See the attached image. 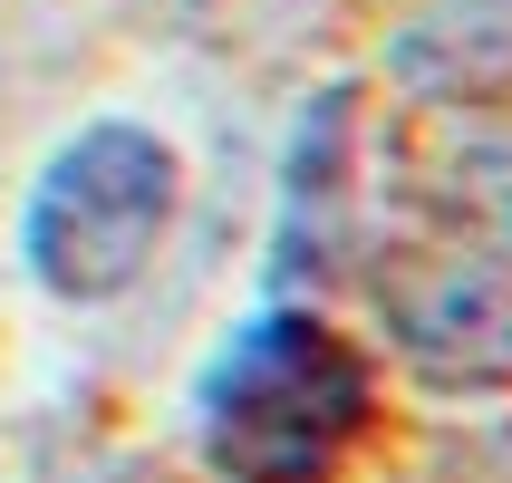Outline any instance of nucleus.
<instances>
[{"mask_svg": "<svg viewBox=\"0 0 512 483\" xmlns=\"http://www.w3.org/2000/svg\"><path fill=\"white\" fill-rule=\"evenodd\" d=\"M368 406H377L368 358L329 319L271 300L242 329H223V348L203 358L194 455L213 464V483H329L348 445L368 435Z\"/></svg>", "mask_w": 512, "mask_h": 483, "instance_id": "nucleus-1", "label": "nucleus"}, {"mask_svg": "<svg viewBox=\"0 0 512 483\" xmlns=\"http://www.w3.org/2000/svg\"><path fill=\"white\" fill-rule=\"evenodd\" d=\"M174 213H184V155L136 116H97L29 184L20 271L68 310H107L155 271Z\"/></svg>", "mask_w": 512, "mask_h": 483, "instance_id": "nucleus-2", "label": "nucleus"}, {"mask_svg": "<svg viewBox=\"0 0 512 483\" xmlns=\"http://www.w3.org/2000/svg\"><path fill=\"white\" fill-rule=\"evenodd\" d=\"M377 310L397 329L406 368L426 387H512V261L484 242H445V252L406 261L377 281Z\"/></svg>", "mask_w": 512, "mask_h": 483, "instance_id": "nucleus-3", "label": "nucleus"}, {"mask_svg": "<svg viewBox=\"0 0 512 483\" xmlns=\"http://www.w3.org/2000/svg\"><path fill=\"white\" fill-rule=\"evenodd\" d=\"M358 87H319L281 155V213H271V290L348 271L358 242Z\"/></svg>", "mask_w": 512, "mask_h": 483, "instance_id": "nucleus-4", "label": "nucleus"}, {"mask_svg": "<svg viewBox=\"0 0 512 483\" xmlns=\"http://www.w3.org/2000/svg\"><path fill=\"white\" fill-rule=\"evenodd\" d=\"M397 87L435 116H512V0H445L397 39Z\"/></svg>", "mask_w": 512, "mask_h": 483, "instance_id": "nucleus-5", "label": "nucleus"}]
</instances>
